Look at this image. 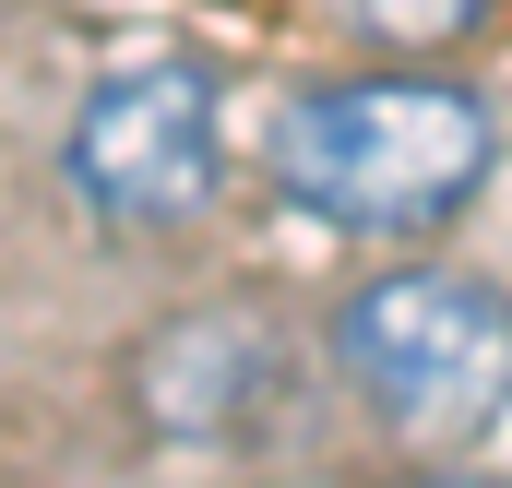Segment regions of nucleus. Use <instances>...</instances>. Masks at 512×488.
Instances as JSON below:
<instances>
[{
  "mask_svg": "<svg viewBox=\"0 0 512 488\" xmlns=\"http://www.w3.org/2000/svg\"><path fill=\"white\" fill-rule=\"evenodd\" d=\"M489 108L441 72H358V84H322L298 96L274 131V191L322 227H358V239H429L477 203L489 179Z\"/></svg>",
  "mask_w": 512,
  "mask_h": 488,
  "instance_id": "obj_1",
  "label": "nucleus"
},
{
  "mask_svg": "<svg viewBox=\"0 0 512 488\" xmlns=\"http://www.w3.org/2000/svg\"><path fill=\"white\" fill-rule=\"evenodd\" d=\"M334 369L393 441L453 453L512 405V298L441 262H393L334 310Z\"/></svg>",
  "mask_w": 512,
  "mask_h": 488,
  "instance_id": "obj_2",
  "label": "nucleus"
},
{
  "mask_svg": "<svg viewBox=\"0 0 512 488\" xmlns=\"http://www.w3.org/2000/svg\"><path fill=\"white\" fill-rule=\"evenodd\" d=\"M72 191L108 227H191L227 191V96L203 60H120L72 120Z\"/></svg>",
  "mask_w": 512,
  "mask_h": 488,
  "instance_id": "obj_3",
  "label": "nucleus"
},
{
  "mask_svg": "<svg viewBox=\"0 0 512 488\" xmlns=\"http://www.w3.org/2000/svg\"><path fill=\"white\" fill-rule=\"evenodd\" d=\"M286 381H298V346H286V322L251 310V298H215V310L155 322L143 358H131V393H143V417L167 441H239V429L274 417Z\"/></svg>",
  "mask_w": 512,
  "mask_h": 488,
  "instance_id": "obj_4",
  "label": "nucleus"
},
{
  "mask_svg": "<svg viewBox=\"0 0 512 488\" xmlns=\"http://www.w3.org/2000/svg\"><path fill=\"white\" fill-rule=\"evenodd\" d=\"M477 12H489V0H346V24L382 36V48H453Z\"/></svg>",
  "mask_w": 512,
  "mask_h": 488,
  "instance_id": "obj_5",
  "label": "nucleus"
}]
</instances>
